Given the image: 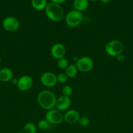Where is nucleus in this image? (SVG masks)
Returning <instances> with one entry per match:
<instances>
[{
  "mask_svg": "<svg viewBox=\"0 0 133 133\" xmlns=\"http://www.w3.org/2000/svg\"><path fill=\"white\" fill-rule=\"evenodd\" d=\"M57 98L53 92L44 90L39 93L37 96V102L39 106L44 110H49L54 109Z\"/></svg>",
  "mask_w": 133,
  "mask_h": 133,
  "instance_id": "1",
  "label": "nucleus"
},
{
  "mask_svg": "<svg viewBox=\"0 0 133 133\" xmlns=\"http://www.w3.org/2000/svg\"><path fill=\"white\" fill-rule=\"evenodd\" d=\"M44 11L47 18L52 22H59L64 17V10L61 5L53 2L48 3Z\"/></svg>",
  "mask_w": 133,
  "mask_h": 133,
  "instance_id": "2",
  "label": "nucleus"
},
{
  "mask_svg": "<svg viewBox=\"0 0 133 133\" xmlns=\"http://www.w3.org/2000/svg\"><path fill=\"white\" fill-rule=\"evenodd\" d=\"M83 19L82 12L76 10H72L66 14L65 16V23L69 27L75 28L82 23Z\"/></svg>",
  "mask_w": 133,
  "mask_h": 133,
  "instance_id": "3",
  "label": "nucleus"
},
{
  "mask_svg": "<svg viewBox=\"0 0 133 133\" xmlns=\"http://www.w3.org/2000/svg\"><path fill=\"white\" fill-rule=\"evenodd\" d=\"M123 51L124 45L119 40H111L105 45V52L107 55L112 57H116L118 55L121 54Z\"/></svg>",
  "mask_w": 133,
  "mask_h": 133,
  "instance_id": "4",
  "label": "nucleus"
},
{
  "mask_svg": "<svg viewBox=\"0 0 133 133\" xmlns=\"http://www.w3.org/2000/svg\"><path fill=\"white\" fill-rule=\"evenodd\" d=\"M45 119L51 125H59L64 121V114L57 109H52L47 110L45 114Z\"/></svg>",
  "mask_w": 133,
  "mask_h": 133,
  "instance_id": "5",
  "label": "nucleus"
},
{
  "mask_svg": "<svg viewBox=\"0 0 133 133\" xmlns=\"http://www.w3.org/2000/svg\"><path fill=\"white\" fill-rule=\"evenodd\" d=\"M94 62L92 58L89 57H82L78 58L76 62V66H77L78 71L82 72H88L91 71L93 68Z\"/></svg>",
  "mask_w": 133,
  "mask_h": 133,
  "instance_id": "6",
  "label": "nucleus"
},
{
  "mask_svg": "<svg viewBox=\"0 0 133 133\" xmlns=\"http://www.w3.org/2000/svg\"><path fill=\"white\" fill-rule=\"evenodd\" d=\"M3 27L8 32H14L20 27V22L14 16H7L3 20Z\"/></svg>",
  "mask_w": 133,
  "mask_h": 133,
  "instance_id": "7",
  "label": "nucleus"
},
{
  "mask_svg": "<svg viewBox=\"0 0 133 133\" xmlns=\"http://www.w3.org/2000/svg\"><path fill=\"white\" fill-rule=\"evenodd\" d=\"M42 84L46 87H53L57 84V75L53 72L46 71L43 73L40 78Z\"/></svg>",
  "mask_w": 133,
  "mask_h": 133,
  "instance_id": "8",
  "label": "nucleus"
},
{
  "mask_svg": "<svg viewBox=\"0 0 133 133\" xmlns=\"http://www.w3.org/2000/svg\"><path fill=\"white\" fill-rule=\"evenodd\" d=\"M33 81L29 75H23L18 79L17 88L20 91H27L32 87Z\"/></svg>",
  "mask_w": 133,
  "mask_h": 133,
  "instance_id": "9",
  "label": "nucleus"
},
{
  "mask_svg": "<svg viewBox=\"0 0 133 133\" xmlns=\"http://www.w3.org/2000/svg\"><path fill=\"white\" fill-rule=\"evenodd\" d=\"M50 53L53 58L59 60L60 58H64L66 54V48L63 44L61 43H56L51 48Z\"/></svg>",
  "mask_w": 133,
  "mask_h": 133,
  "instance_id": "10",
  "label": "nucleus"
},
{
  "mask_svg": "<svg viewBox=\"0 0 133 133\" xmlns=\"http://www.w3.org/2000/svg\"><path fill=\"white\" fill-rule=\"evenodd\" d=\"M71 105V99L70 97L62 95L57 98L56 103V109L60 110L61 112L67 110Z\"/></svg>",
  "mask_w": 133,
  "mask_h": 133,
  "instance_id": "11",
  "label": "nucleus"
},
{
  "mask_svg": "<svg viewBox=\"0 0 133 133\" xmlns=\"http://www.w3.org/2000/svg\"><path fill=\"white\" fill-rule=\"evenodd\" d=\"M80 118L79 112L74 109L66 110L64 114V121L68 124H74L78 123Z\"/></svg>",
  "mask_w": 133,
  "mask_h": 133,
  "instance_id": "12",
  "label": "nucleus"
},
{
  "mask_svg": "<svg viewBox=\"0 0 133 133\" xmlns=\"http://www.w3.org/2000/svg\"><path fill=\"white\" fill-rule=\"evenodd\" d=\"M13 79V71L9 68H3L0 70V81L7 83Z\"/></svg>",
  "mask_w": 133,
  "mask_h": 133,
  "instance_id": "13",
  "label": "nucleus"
},
{
  "mask_svg": "<svg viewBox=\"0 0 133 133\" xmlns=\"http://www.w3.org/2000/svg\"><path fill=\"white\" fill-rule=\"evenodd\" d=\"M74 10L80 12H83L87 9L89 5L88 0H74L73 1Z\"/></svg>",
  "mask_w": 133,
  "mask_h": 133,
  "instance_id": "14",
  "label": "nucleus"
},
{
  "mask_svg": "<svg viewBox=\"0 0 133 133\" xmlns=\"http://www.w3.org/2000/svg\"><path fill=\"white\" fill-rule=\"evenodd\" d=\"M31 3L32 7L39 11L44 10L48 5L46 0H31Z\"/></svg>",
  "mask_w": 133,
  "mask_h": 133,
  "instance_id": "15",
  "label": "nucleus"
},
{
  "mask_svg": "<svg viewBox=\"0 0 133 133\" xmlns=\"http://www.w3.org/2000/svg\"><path fill=\"white\" fill-rule=\"evenodd\" d=\"M78 70L77 68V66L76 64H69L67 66L66 69H65V74L67 75L69 78H74L75 77L76 75L78 74Z\"/></svg>",
  "mask_w": 133,
  "mask_h": 133,
  "instance_id": "16",
  "label": "nucleus"
},
{
  "mask_svg": "<svg viewBox=\"0 0 133 133\" xmlns=\"http://www.w3.org/2000/svg\"><path fill=\"white\" fill-rule=\"evenodd\" d=\"M23 133H36L37 127L34 123L29 122L26 123L23 127Z\"/></svg>",
  "mask_w": 133,
  "mask_h": 133,
  "instance_id": "17",
  "label": "nucleus"
},
{
  "mask_svg": "<svg viewBox=\"0 0 133 133\" xmlns=\"http://www.w3.org/2000/svg\"><path fill=\"white\" fill-rule=\"evenodd\" d=\"M38 128L41 131H46L50 127L51 124L46 119H40L38 122Z\"/></svg>",
  "mask_w": 133,
  "mask_h": 133,
  "instance_id": "18",
  "label": "nucleus"
},
{
  "mask_svg": "<svg viewBox=\"0 0 133 133\" xmlns=\"http://www.w3.org/2000/svg\"><path fill=\"white\" fill-rule=\"evenodd\" d=\"M57 64L59 68L61 69V70H65L69 65L68 60L65 58H62L57 60Z\"/></svg>",
  "mask_w": 133,
  "mask_h": 133,
  "instance_id": "19",
  "label": "nucleus"
},
{
  "mask_svg": "<svg viewBox=\"0 0 133 133\" xmlns=\"http://www.w3.org/2000/svg\"><path fill=\"white\" fill-rule=\"evenodd\" d=\"M78 123L81 127H87V126L89 125L90 121L89 119L87 116H80Z\"/></svg>",
  "mask_w": 133,
  "mask_h": 133,
  "instance_id": "20",
  "label": "nucleus"
},
{
  "mask_svg": "<svg viewBox=\"0 0 133 133\" xmlns=\"http://www.w3.org/2000/svg\"><path fill=\"white\" fill-rule=\"evenodd\" d=\"M62 94L63 96L70 97L72 94V88L69 85H65L62 88Z\"/></svg>",
  "mask_w": 133,
  "mask_h": 133,
  "instance_id": "21",
  "label": "nucleus"
},
{
  "mask_svg": "<svg viewBox=\"0 0 133 133\" xmlns=\"http://www.w3.org/2000/svg\"><path fill=\"white\" fill-rule=\"evenodd\" d=\"M68 76L66 75L65 73H60L57 75V82L61 84H64L66 83L68 80Z\"/></svg>",
  "mask_w": 133,
  "mask_h": 133,
  "instance_id": "22",
  "label": "nucleus"
},
{
  "mask_svg": "<svg viewBox=\"0 0 133 133\" xmlns=\"http://www.w3.org/2000/svg\"><path fill=\"white\" fill-rule=\"evenodd\" d=\"M116 60H117V62H123L124 60H125V56L123 55V53L118 55L116 56Z\"/></svg>",
  "mask_w": 133,
  "mask_h": 133,
  "instance_id": "23",
  "label": "nucleus"
},
{
  "mask_svg": "<svg viewBox=\"0 0 133 133\" xmlns=\"http://www.w3.org/2000/svg\"><path fill=\"white\" fill-rule=\"evenodd\" d=\"M51 2H53L54 3L59 4V5H61V4L65 3L66 0H50Z\"/></svg>",
  "mask_w": 133,
  "mask_h": 133,
  "instance_id": "24",
  "label": "nucleus"
},
{
  "mask_svg": "<svg viewBox=\"0 0 133 133\" xmlns=\"http://www.w3.org/2000/svg\"><path fill=\"white\" fill-rule=\"evenodd\" d=\"M11 81H12V84H14V85H17L18 79H16V78H14H14H13Z\"/></svg>",
  "mask_w": 133,
  "mask_h": 133,
  "instance_id": "25",
  "label": "nucleus"
},
{
  "mask_svg": "<svg viewBox=\"0 0 133 133\" xmlns=\"http://www.w3.org/2000/svg\"><path fill=\"white\" fill-rule=\"evenodd\" d=\"M100 1L102 3L107 4V3H109L111 1V0H100Z\"/></svg>",
  "mask_w": 133,
  "mask_h": 133,
  "instance_id": "26",
  "label": "nucleus"
},
{
  "mask_svg": "<svg viewBox=\"0 0 133 133\" xmlns=\"http://www.w3.org/2000/svg\"><path fill=\"white\" fill-rule=\"evenodd\" d=\"M89 1H91V2H94V1H96V0H88Z\"/></svg>",
  "mask_w": 133,
  "mask_h": 133,
  "instance_id": "27",
  "label": "nucleus"
},
{
  "mask_svg": "<svg viewBox=\"0 0 133 133\" xmlns=\"http://www.w3.org/2000/svg\"><path fill=\"white\" fill-rule=\"evenodd\" d=\"M1 56H0V64H1Z\"/></svg>",
  "mask_w": 133,
  "mask_h": 133,
  "instance_id": "28",
  "label": "nucleus"
},
{
  "mask_svg": "<svg viewBox=\"0 0 133 133\" xmlns=\"http://www.w3.org/2000/svg\"><path fill=\"white\" fill-rule=\"evenodd\" d=\"M16 133H23V132H16Z\"/></svg>",
  "mask_w": 133,
  "mask_h": 133,
  "instance_id": "29",
  "label": "nucleus"
}]
</instances>
